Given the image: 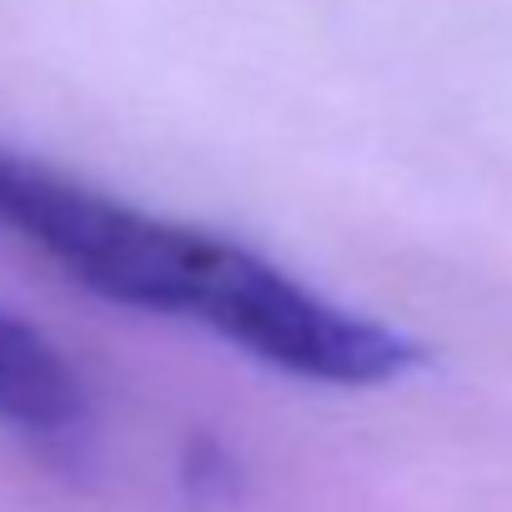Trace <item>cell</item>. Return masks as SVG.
Masks as SVG:
<instances>
[{
  "instance_id": "cell-1",
  "label": "cell",
  "mask_w": 512,
  "mask_h": 512,
  "mask_svg": "<svg viewBox=\"0 0 512 512\" xmlns=\"http://www.w3.org/2000/svg\"><path fill=\"white\" fill-rule=\"evenodd\" d=\"M186 317L277 372L327 387H387L427 362V347L327 302L277 262L211 231Z\"/></svg>"
},
{
  "instance_id": "cell-2",
  "label": "cell",
  "mask_w": 512,
  "mask_h": 512,
  "mask_svg": "<svg viewBox=\"0 0 512 512\" xmlns=\"http://www.w3.org/2000/svg\"><path fill=\"white\" fill-rule=\"evenodd\" d=\"M86 382L31 322L0 312V422L31 442H71L86 427Z\"/></svg>"
}]
</instances>
